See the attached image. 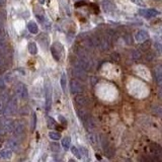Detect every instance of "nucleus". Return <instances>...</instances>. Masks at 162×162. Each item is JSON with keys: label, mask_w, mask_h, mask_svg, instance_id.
I'll use <instances>...</instances> for the list:
<instances>
[{"label": "nucleus", "mask_w": 162, "mask_h": 162, "mask_svg": "<svg viewBox=\"0 0 162 162\" xmlns=\"http://www.w3.org/2000/svg\"><path fill=\"white\" fill-rule=\"evenodd\" d=\"M52 85L50 80L45 82V94H46V109L50 111L52 106Z\"/></svg>", "instance_id": "nucleus-1"}, {"label": "nucleus", "mask_w": 162, "mask_h": 162, "mask_svg": "<svg viewBox=\"0 0 162 162\" xmlns=\"http://www.w3.org/2000/svg\"><path fill=\"white\" fill-rule=\"evenodd\" d=\"M17 108V99L15 97L10 98V100L7 101V104L5 106V109H4V113L8 116H11L16 111Z\"/></svg>", "instance_id": "nucleus-2"}, {"label": "nucleus", "mask_w": 162, "mask_h": 162, "mask_svg": "<svg viewBox=\"0 0 162 162\" xmlns=\"http://www.w3.org/2000/svg\"><path fill=\"white\" fill-rule=\"evenodd\" d=\"M70 91L72 94H78L83 91V85L80 83V81L76 79H72L70 81Z\"/></svg>", "instance_id": "nucleus-3"}, {"label": "nucleus", "mask_w": 162, "mask_h": 162, "mask_svg": "<svg viewBox=\"0 0 162 162\" xmlns=\"http://www.w3.org/2000/svg\"><path fill=\"white\" fill-rule=\"evenodd\" d=\"M72 75H73L75 78H77L78 80H81V81L86 80V78H87L86 71L81 69V68H79V67H76V66H74V68L72 69Z\"/></svg>", "instance_id": "nucleus-4"}, {"label": "nucleus", "mask_w": 162, "mask_h": 162, "mask_svg": "<svg viewBox=\"0 0 162 162\" xmlns=\"http://www.w3.org/2000/svg\"><path fill=\"white\" fill-rule=\"evenodd\" d=\"M16 95L20 98H27V88L23 83H18L16 85Z\"/></svg>", "instance_id": "nucleus-5"}, {"label": "nucleus", "mask_w": 162, "mask_h": 162, "mask_svg": "<svg viewBox=\"0 0 162 162\" xmlns=\"http://www.w3.org/2000/svg\"><path fill=\"white\" fill-rule=\"evenodd\" d=\"M75 66L79 67V68H81V69L85 70V71L90 69V64H89V62L86 60V58H80L79 57L78 59H76Z\"/></svg>", "instance_id": "nucleus-6"}, {"label": "nucleus", "mask_w": 162, "mask_h": 162, "mask_svg": "<svg viewBox=\"0 0 162 162\" xmlns=\"http://www.w3.org/2000/svg\"><path fill=\"white\" fill-rule=\"evenodd\" d=\"M101 145H102V148H104V153L106 154V156H108V158H111L113 155V153H115V151L113 150V148H111V146H109L108 140H106V138H101Z\"/></svg>", "instance_id": "nucleus-7"}, {"label": "nucleus", "mask_w": 162, "mask_h": 162, "mask_svg": "<svg viewBox=\"0 0 162 162\" xmlns=\"http://www.w3.org/2000/svg\"><path fill=\"white\" fill-rule=\"evenodd\" d=\"M139 14L144 17H147V18H151V17H154L156 15H158L159 11H157L156 9H140Z\"/></svg>", "instance_id": "nucleus-8"}, {"label": "nucleus", "mask_w": 162, "mask_h": 162, "mask_svg": "<svg viewBox=\"0 0 162 162\" xmlns=\"http://www.w3.org/2000/svg\"><path fill=\"white\" fill-rule=\"evenodd\" d=\"M102 7L106 12H111L117 9V5L111 0H102Z\"/></svg>", "instance_id": "nucleus-9"}, {"label": "nucleus", "mask_w": 162, "mask_h": 162, "mask_svg": "<svg viewBox=\"0 0 162 162\" xmlns=\"http://www.w3.org/2000/svg\"><path fill=\"white\" fill-rule=\"evenodd\" d=\"M84 125H85V127H86V128L88 129L89 131H94L96 129V127H97L95 120L93 119V118H90V117L87 118L86 121L84 122Z\"/></svg>", "instance_id": "nucleus-10"}, {"label": "nucleus", "mask_w": 162, "mask_h": 162, "mask_svg": "<svg viewBox=\"0 0 162 162\" xmlns=\"http://www.w3.org/2000/svg\"><path fill=\"white\" fill-rule=\"evenodd\" d=\"M75 102L80 106H84L88 104V99L85 95H81L80 93H78L77 95L75 96Z\"/></svg>", "instance_id": "nucleus-11"}, {"label": "nucleus", "mask_w": 162, "mask_h": 162, "mask_svg": "<svg viewBox=\"0 0 162 162\" xmlns=\"http://www.w3.org/2000/svg\"><path fill=\"white\" fill-rule=\"evenodd\" d=\"M147 39H149V34L146 30H140V32H138L136 34V40L140 42V43L146 41Z\"/></svg>", "instance_id": "nucleus-12"}, {"label": "nucleus", "mask_w": 162, "mask_h": 162, "mask_svg": "<svg viewBox=\"0 0 162 162\" xmlns=\"http://www.w3.org/2000/svg\"><path fill=\"white\" fill-rule=\"evenodd\" d=\"M12 156V151L10 149H4L0 151V160H8Z\"/></svg>", "instance_id": "nucleus-13"}, {"label": "nucleus", "mask_w": 162, "mask_h": 162, "mask_svg": "<svg viewBox=\"0 0 162 162\" xmlns=\"http://www.w3.org/2000/svg\"><path fill=\"white\" fill-rule=\"evenodd\" d=\"M51 52H52V55H53L55 60L56 61L60 60V54H61V52H62V47H60V49H58V48L56 49V47L53 45L51 47Z\"/></svg>", "instance_id": "nucleus-14"}, {"label": "nucleus", "mask_w": 162, "mask_h": 162, "mask_svg": "<svg viewBox=\"0 0 162 162\" xmlns=\"http://www.w3.org/2000/svg\"><path fill=\"white\" fill-rule=\"evenodd\" d=\"M14 124H15V122L5 121L2 125H3L4 130L7 131V132H9V133H12V132H13V129H14Z\"/></svg>", "instance_id": "nucleus-15"}, {"label": "nucleus", "mask_w": 162, "mask_h": 162, "mask_svg": "<svg viewBox=\"0 0 162 162\" xmlns=\"http://www.w3.org/2000/svg\"><path fill=\"white\" fill-rule=\"evenodd\" d=\"M7 97H6V95L4 94H1L0 96V113H4V109H5V106L6 104H7Z\"/></svg>", "instance_id": "nucleus-16"}, {"label": "nucleus", "mask_w": 162, "mask_h": 162, "mask_svg": "<svg viewBox=\"0 0 162 162\" xmlns=\"http://www.w3.org/2000/svg\"><path fill=\"white\" fill-rule=\"evenodd\" d=\"M23 132V125L21 123H15L14 124V129L13 132L15 136H20Z\"/></svg>", "instance_id": "nucleus-17"}, {"label": "nucleus", "mask_w": 162, "mask_h": 162, "mask_svg": "<svg viewBox=\"0 0 162 162\" xmlns=\"http://www.w3.org/2000/svg\"><path fill=\"white\" fill-rule=\"evenodd\" d=\"M27 30L30 32H32V34L36 35L39 32V27H38V25H37L36 23H34V21H30L27 25Z\"/></svg>", "instance_id": "nucleus-18"}, {"label": "nucleus", "mask_w": 162, "mask_h": 162, "mask_svg": "<svg viewBox=\"0 0 162 162\" xmlns=\"http://www.w3.org/2000/svg\"><path fill=\"white\" fill-rule=\"evenodd\" d=\"M6 145H7V147L9 148L10 150H16L17 147H18V142L15 139H10L7 141Z\"/></svg>", "instance_id": "nucleus-19"}, {"label": "nucleus", "mask_w": 162, "mask_h": 162, "mask_svg": "<svg viewBox=\"0 0 162 162\" xmlns=\"http://www.w3.org/2000/svg\"><path fill=\"white\" fill-rule=\"evenodd\" d=\"M88 140L89 142L91 143V145L94 146V147H96V146L98 145V138L97 136H96L95 134H93V133H90V134H88Z\"/></svg>", "instance_id": "nucleus-20"}, {"label": "nucleus", "mask_w": 162, "mask_h": 162, "mask_svg": "<svg viewBox=\"0 0 162 162\" xmlns=\"http://www.w3.org/2000/svg\"><path fill=\"white\" fill-rule=\"evenodd\" d=\"M84 45H85V48H86V49L92 50L93 48H95V45H94V43H93L92 38H90V37H87V38L85 39V40H84Z\"/></svg>", "instance_id": "nucleus-21"}, {"label": "nucleus", "mask_w": 162, "mask_h": 162, "mask_svg": "<svg viewBox=\"0 0 162 162\" xmlns=\"http://www.w3.org/2000/svg\"><path fill=\"white\" fill-rule=\"evenodd\" d=\"M77 116H78V118H79L80 121L83 122V123L86 121V119L89 117V116L86 113V111H84L83 109H78V111H77Z\"/></svg>", "instance_id": "nucleus-22"}, {"label": "nucleus", "mask_w": 162, "mask_h": 162, "mask_svg": "<svg viewBox=\"0 0 162 162\" xmlns=\"http://www.w3.org/2000/svg\"><path fill=\"white\" fill-rule=\"evenodd\" d=\"M28 52L32 55H37V53H38V48H37L36 43L30 42V43L28 44Z\"/></svg>", "instance_id": "nucleus-23"}, {"label": "nucleus", "mask_w": 162, "mask_h": 162, "mask_svg": "<svg viewBox=\"0 0 162 162\" xmlns=\"http://www.w3.org/2000/svg\"><path fill=\"white\" fill-rule=\"evenodd\" d=\"M60 82H61V87H62V90L64 91V92H66V90H67L66 74H62V76H61V79H60Z\"/></svg>", "instance_id": "nucleus-24"}, {"label": "nucleus", "mask_w": 162, "mask_h": 162, "mask_svg": "<svg viewBox=\"0 0 162 162\" xmlns=\"http://www.w3.org/2000/svg\"><path fill=\"white\" fill-rule=\"evenodd\" d=\"M70 144H71V139L70 137H65L62 139V146L65 150H68L70 148Z\"/></svg>", "instance_id": "nucleus-25"}, {"label": "nucleus", "mask_w": 162, "mask_h": 162, "mask_svg": "<svg viewBox=\"0 0 162 162\" xmlns=\"http://www.w3.org/2000/svg\"><path fill=\"white\" fill-rule=\"evenodd\" d=\"M71 152H72V154H73L77 159H79V160H80L81 158H82V156H81V154H80L79 149H78L77 147H75V146L71 147Z\"/></svg>", "instance_id": "nucleus-26"}, {"label": "nucleus", "mask_w": 162, "mask_h": 162, "mask_svg": "<svg viewBox=\"0 0 162 162\" xmlns=\"http://www.w3.org/2000/svg\"><path fill=\"white\" fill-rule=\"evenodd\" d=\"M49 138L54 141H58V140L61 139V134L57 132H50L49 133Z\"/></svg>", "instance_id": "nucleus-27"}, {"label": "nucleus", "mask_w": 162, "mask_h": 162, "mask_svg": "<svg viewBox=\"0 0 162 162\" xmlns=\"http://www.w3.org/2000/svg\"><path fill=\"white\" fill-rule=\"evenodd\" d=\"M155 78H156V81L158 84H160L161 83V68L158 67L156 69V71H155Z\"/></svg>", "instance_id": "nucleus-28"}, {"label": "nucleus", "mask_w": 162, "mask_h": 162, "mask_svg": "<svg viewBox=\"0 0 162 162\" xmlns=\"http://www.w3.org/2000/svg\"><path fill=\"white\" fill-rule=\"evenodd\" d=\"M50 148H51V150L53 151V152H59L60 151V149H61V147H60V145H59L57 142H53V143H51V145H50Z\"/></svg>", "instance_id": "nucleus-29"}, {"label": "nucleus", "mask_w": 162, "mask_h": 162, "mask_svg": "<svg viewBox=\"0 0 162 162\" xmlns=\"http://www.w3.org/2000/svg\"><path fill=\"white\" fill-rule=\"evenodd\" d=\"M142 45H141V49L143 50V51H146V50H148L149 48H150V46H151V42L148 40L147 39V41H144V42H142Z\"/></svg>", "instance_id": "nucleus-30"}, {"label": "nucleus", "mask_w": 162, "mask_h": 162, "mask_svg": "<svg viewBox=\"0 0 162 162\" xmlns=\"http://www.w3.org/2000/svg\"><path fill=\"white\" fill-rule=\"evenodd\" d=\"M47 124H48V127H49L50 129H53V128H55V127H56V121H55L53 118H51V117L48 118Z\"/></svg>", "instance_id": "nucleus-31"}, {"label": "nucleus", "mask_w": 162, "mask_h": 162, "mask_svg": "<svg viewBox=\"0 0 162 162\" xmlns=\"http://www.w3.org/2000/svg\"><path fill=\"white\" fill-rule=\"evenodd\" d=\"M79 151H80L81 156H82V157H85V158H86V159L88 158V150H87L86 148H84V147H80Z\"/></svg>", "instance_id": "nucleus-32"}, {"label": "nucleus", "mask_w": 162, "mask_h": 162, "mask_svg": "<svg viewBox=\"0 0 162 162\" xmlns=\"http://www.w3.org/2000/svg\"><path fill=\"white\" fill-rule=\"evenodd\" d=\"M134 4L138 6H141V7H145L146 6V3L144 2V0H131Z\"/></svg>", "instance_id": "nucleus-33"}, {"label": "nucleus", "mask_w": 162, "mask_h": 162, "mask_svg": "<svg viewBox=\"0 0 162 162\" xmlns=\"http://www.w3.org/2000/svg\"><path fill=\"white\" fill-rule=\"evenodd\" d=\"M133 58H134L135 60H139V59L141 58V52L138 51V50L133 51Z\"/></svg>", "instance_id": "nucleus-34"}, {"label": "nucleus", "mask_w": 162, "mask_h": 162, "mask_svg": "<svg viewBox=\"0 0 162 162\" xmlns=\"http://www.w3.org/2000/svg\"><path fill=\"white\" fill-rule=\"evenodd\" d=\"M58 119H59V121L61 122V124H62V125H65V126L67 125V120L65 119V118L63 117V116H59Z\"/></svg>", "instance_id": "nucleus-35"}, {"label": "nucleus", "mask_w": 162, "mask_h": 162, "mask_svg": "<svg viewBox=\"0 0 162 162\" xmlns=\"http://www.w3.org/2000/svg\"><path fill=\"white\" fill-rule=\"evenodd\" d=\"M154 49L156 50L157 52H160V50H161V45L159 43H155L154 44Z\"/></svg>", "instance_id": "nucleus-36"}, {"label": "nucleus", "mask_w": 162, "mask_h": 162, "mask_svg": "<svg viewBox=\"0 0 162 162\" xmlns=\"http://www.w3.org/2000/svg\"><path fill=\"white\" fill-rule=\"evenodd\" d=\"M5 87V80L3 78H0V88H4Z\"/></svg>", "instance_id": "nucleus-37"}, {"label": "nucleus", "mask_w": 162, "mask_h": 162, "mask_svg": "<svg viewBox=\"0 0 162 162\" xmlns=\"http://www.w3.org/2000/svg\"><path fill=\"white\" fill-rule=\"evenodd\" d=\"M111 58L115 59L116 61H119V60H120V58H119V54H117V53H113V55H111Z\"/></svg>", "instance_id": "nucleus-38"}, {"label": "nucleus", "mask_w": 162, "mask_h": 162, "mask_svg": "<svg viewBox=\"0 0 162 162\" xmlns=\"http://www.w3.org/2000/svg\"><path fill=\"white\" fill-rule=\"evenodd\" d=\"M32 118H34V126H32V130H35L36 129V124H37V116L35 115H32Z\"/></svg>", "instance_id": "nucleus-39"}, {"label": "nucleus", "mask_w": 162, "mask_h": 162, "mask_svg": "<svg viewBox=\"0 0 162 162\" xmlns=\"http://www.w3.org/2000/svg\"><path fill=\"white\" fill-rule=\"evenodd\" d=\"M37 17H38V19H39V20H40V21H42V23H43V21H44V16H43V15H39V14H37Z\"/></svg>", "instance_id": "nucleus-40"}, {"label": "nucleus", "mask_w": 162, "mask_h": 162, "mask_svg": "<svg viewBox=\"0 0 162 162\" xmlns=\"http://www.w3.org/2000/svg\"><path fill=\"white\" fill-rule=\"evenodd\" d=\"M3 65H4V59L3 57H0V67L3 66Z\"/></svg>", "instance_id": "nucleus-41"}, {"label": "nucleus", "mask_w": 162, "mask_h": 162, "mask_svg": "<svg viewBox=\"0 0 162 162\" xmlns=\"http://www.w3.org/2000/svg\"><path fill=\"white\" fill-rule=\"evenodd\" d=\"M40 3L43 4V3H44V0H40Z\"/></svg>", "instance_id": "nucleus-42"}, {"label": "nucleus", "mask_w": 162, "mask_h": 162, "mask_svg": "<svg viewBox=\"0 0 162 162\" xmlns=\"http://www.w3.org/2000/svg\"><path fill=\"white\" fill-rule=\"evenodd\" d=\"M1 35H2L1 34V30H0V39H1Z\"/></svg>", "instance_id": "nucleus-43"}, {"label": "nucleus", "mask_w": 162, "mask_h": 162, "mask_svg": "<svg viewBox=\"0 0 162 162\" xmlns=\"http://www.w3.org/2000/svg\"><path fill=\"white\" fill-rule=\"evenodd\" d=\"M77 1H85V0H77Z\"/></svg>", "instance_id": "nucleus-44"}]
</instances>
